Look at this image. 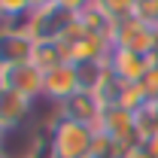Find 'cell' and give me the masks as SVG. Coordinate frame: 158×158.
<instances>
[{"mask_svg": "<svg viewBox=\"0 0 158 158\" xmlns=\"http://www.w3.org/2000/svg\"><path fill=\"white\" fill-rule=\"evenodd\" d=\"M34 49H37V40L27 31L0 24V70L12 64H27L34 58Z\"/></svg>", "mask_w": 158, "mask_h": 158, "instance_id": "5b68a950", "label": "cell"}, {"mask_svg": "<svg viewBox=\"0 0 158 158\" xmlns=\"http://www.w3.org/2000/svg\"><path fill=\"white\" fill-rule=\"evenodd\" d=\"M43 82H46V73L40 70L34 61L27 64H12V67H3L0 70V85L3 88H12L24 98H31L34 103L43 100Z\"/></svg>", "mask_w": 158, "mask_h": 158, "instance_id": "277c9868", "label": "cell"}, {"mask_svg": "<svg viewBox=\"0 0 158 158\" xmlns=\"http://www.w3.org/2000/svg\"><path fill=\"white\" fill-rule=\"evenodd\" d=\"M55 3H58L61 9H67V12H73V15H79V12H82L85 6H91L94 0H55Z\"/></svg>", "mask_w": 158, "mask_h": 158, "instance_id": "d6986e66", "label": "cell"}, {"mask_svg": "<svg viewBox=\"0 0 158 158\" xmlns=\"http://www.w3.org/2000/svg\"><path fill=\"white\" fill-rule=\"evenodd\" d=\"M70 64H88V61H106L113 52V40L106 37H94V34H85L82 40L70 43Z\"/></svg>", "mask_w": 158, "mask_h": 158, "instance_id": "8fae6325", "label": "cell"}, {"mask_svg": "<svg viewBox=\"0 0 158 158\" xmlns=\"http://www.w3.org/2000/svg\"><path fill=\"white\" fill-rule=\"evenodd\" d=\"M79 24L85 27V34H94V37H106V40H113V34H116V19H110L103 9H100L98 3H91V6H85L82 12L76 15Z\"/></svg>", "mask_w": 158, "mask_h": 158, "instance_id": "7c38bea8", "label": "cell"}, {"mask_svg": "<svg viewBox=\"0 0 158 158\" xmlns=\"http://www.w3.org/2000/svg\"><path fill=\"white\" fill-rule=\"evenodd\" d=\"M110 70H113V76L122 79V82H143L146 73H149V58L146 55H137V52H125V49H116L113 46V52H110Z\"/></svg>", "mask_w": 158, "mask_h": 158, "instance_id": "30bf717a", "label": "cell"}, {"mask_svg": "<svg viewBox=\"0 0 158 158\" xmlns=\"http://www.w3.org/2000/svg\"><path fill=\"white\" fill-rule=\"evenodd\" d=\"M49 137H52V146H55V158H91V146H94V137H98V128L61 118L49 131Z\"/></svg>", "mask_w": 158, "mask_h": 158, "instance_id": "6da1fadb", "label": "cell"}, {"mask_svg": "<svg viewBox=\"0 0 158 158\" xmlns=\"http://www.w3.org/2000/svg\"><path fill=\"white\" fill-rule=\"evenodd\" d=\"M0 158H12L9 152H6V146H3V143H0Z\"/></svg>", "mask_w": 158, "mask_h": 158, "instance_id": "7402d4cb", "label": "cell"}, {"mask_svg": "<svg viewBox=\"0 0 158 158\" xmlns=\"http://www.w3.org/2000/svg\"><path fill=\"white\" fill-rule=\"evenodd\" d=\"M79 91V73L76 64H58L55 70H46V82H43V100L49 103H64Z\"/></svg>", "mask_w": 158, "mask_h": 158, "instance_id": "9c48e42d", "label": "cell"}, {"mask_svg": "<svg viewBox=\"0 0 158 158\" xmlns=\"http://www.w3.org/2000/svg\"><path fill=\"white\" fill-rule=\"evenodd\" d=\"M34 110H37V103L31 98H24L19 91L0 85V128H3L6 134L24 128V125L34 118Z\"/></svg>", "mask_w": 158, "mask_h": 158, "instance_id": "52a82bcc", "label": "cell"}, {"mask_svg": "<svg viewBox=\"0 0 158 158\" xmlns=\"http://www.w3.org/2000/svg\"><path fill=\"white\" fill-rule=\"evenodd\" d=\"M149 94H146V88H143V82H122V88H118V98H116V106L122 110H131V113H140L146 103H149Z\"/></svg>", "mask_w": 158, "mask_h": 158, "instance_id": "5bb4252c", "label": "cell"}, {"mask_svg": "<svg viewBox=\"0 0 158 158\" xmlns=\"http://www.w3.org/2000/svg\"><path fill=\"white\" fill-rule=\"evenodd\" d=\"M134 19L143 21L146 27L158 31V0H137V6H134Z\"/></svg>", "mask_w": 158, "mask_h": 158, "instance_id": "e0dca14e", "label": "cell"}, {"mask_svg": "<svg viewBox=\"0 0 158 158\" xmlns=\"http://www.w3.org/2000/svg\"><path fill=\"white\" fill-rule=\"evenodd\" d=\"M122 158H152V155L146 152V146H143V143H134V146L122 149Z\"/></svg>", "mask_w": 158, "mask_h": 158, "instance_id": "ffe728a7", "label": "cell"}, {"mask_svg": "<svg viewBox=\"0 0 158 158\" xmlns=\"http://www.w3.org/2000/svg\"><path fill=\"white\" fill-rule=\"evenodd\" d=\"M34 64H37L40 70L46 73V70H55L58 64H70V49H67V43H61V40H49V43H37V49H34Z\"/></svg>", "mask_w": 158, "mask_h": 158, "instance_id": "4fadbf2b", "label": "cell"}, {"mask_svg": "<svg viewBox=\"0 0 158 158\" xmlns=\"http://www.w3.org/2000/svg\"><path fill=\"white\" fill-rule=\"evenodd\" d=\"M94 3H98L110 19H116V21L131 19V15H134V6H137V0H94Z\"/></svg>", "mask_w": 158, "mask_h": 158, "instance_id": "2e32d148", "label": "cell"}, {"mask_svg": "<svg viewBox=\"0 0 158 158\" xmlns=\"http://www.w3.org/2000/svg\"><path fill=\"white\" fill-rule=\"evenodd\" d=\"M143 88H146V94L152 100H158V67H149V73L143 79Z\"/></svg>", "mask_w": 158, "mask_h": 158, "instance_id": "ac0fdd59", "label": "cell"}, {"mask_svg": "<svg viewBox=\"0 0 158 158\" xmlns=\"http://www.w3.org/2000/svg\"><path fill=\"white\" fill-rule=\"evenodd\" d=\"M76 21L73 12L61 9L58 3L46 6V9H34L27 15V34L37 43H49V40H64V34L70 31V24Z\"/></svg>", "mask_w": 158, "mask_h": 158, "instance_id": "7a4b0ae2", "label": "cell"}, {"mask_svg": "<svg viewBox=\"0 0 158 158\" xmlns=\"http://www.w3.org/2000/svg\"><path fill=\"white\" fill-rule=\"evenodd\" d=\"M98 131L103 137L116 140L122 149L134 146L137 143V122H134V113L131 110H122V106H106L103 116L98 122Z\"/></svg>", "mask_w": 158, "mask_h": 158, "instance_id": "8992f818", "label": "cell"}, {"mask_svg": "<svg viewBox=\"0 0 158 158\" xmlns=\"http://www.w3.org/2000/svg\"><path fill=\"white\" fill-rule=\"evenodd\" d=\"M158 43V31L146 27L143 21H137L134 15L131 19H122L116 24V34H113V46L116 49H125V52H137V55H152Z\"/></svg>", "mask_w": 158, "mask_h": 158, "instance_id": "3957f363", "label": "cell"}, {"mask_svg": "<svg viewBox=\"0 0 158 158\" xmlns=\"http://www.w3.org/2000/svg\"><path fill=\"white\" fill-rule=\"evenodd\" d=\"M27 3H31V12H34V9H46V6H52L55 0H27Z\"/></svg>", "mask_w": 158, "mask_h": 158, "instance_id": "44dd1931", "label": "cell"}, {"mask_svg": "<svg viewBox=\"0 0 158 158\" xmlns=\"http://www.w3.org/2000/svg\"><path fill=\"white\" fill-rule=\"evenodd\" d=\"M61 106V116L70 118V122H82V125H88V128H98L100 116H103V100L94 94V91H85V88H79L73 98H67Z\"/></svg>", "mask_w": 158, "mask_h": 158, "instance_id": "ba28073f", "label": "cell"}, {"mask_svg": "<svg viewBox=\"0 0 158 158\" xmlns=\"http://www.w3.org/2000/svg\"><path fill=\"white\" fill-rule=\"evenodd\" d=\"M134 122H137V143L158 137V100H149L140 113H134Z\"/></svg>", "mask_w": 158, "mask_h": 158, "instance_id": "9a60e30c", "label": "cell"}]
</instances>
